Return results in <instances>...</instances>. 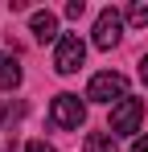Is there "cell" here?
Segmentation results:
<instances>
[{
    "mask_svg": "<svg viewBox=\"0 0 148 152\" xmlns=\"http://www.w3.org/2000/svg\"><path fill=\"white\" fill-rule=\"evenodd\" d=\"M127 21H132L136 29H144V25H148V4H144V0H136V4L127 8Z\"/></svg>",
    "mask_w": 148,
    "mask_h": 152,
    "instance_id": "cell-10",
    "label": "cell"
},
{
    "mask_svg": "<svg viewBox=\"0 0 148 152\" xmlns=\"http://www.w3.org/2000/svg\"><path fill=\"white\" fill-rule=\"evenodd\" d=\"M82 58H86V41H82L78 33H62V41H58V50H53V70H58V74H74V70L82 66Z\"/></svg>",
    "mask_w": 148,
    "mask_h": 152,
    "instance_id": "cell-3",
    "label": "cell"
},
{
    "mask_svg": "<svg viewBox=\"0 0 148 152\" xmlns=\"http://www.w3.org/2000/svg\"><path fill=\"white\" fill-rule=\"evenodd\" d=\"M17 86H21V66H17V58L0 53V91H17Z\"/></svg>",
    "mask_w": 148,
    "mask_h": 152,
    "instance_id": "cell-7",
    "label": "cell"
},
{
    "mask_svg": "<svg viewBox=\"0 0 148 152\" xmlns=\"http://www.w3.org/2000/svg\"><path fill=\"white\" fill-rule=\"evenodd\" d=\"M82 12H86V4H82V0H70V4H66V17H70V21H78Z\"/></svg>",
    "mask_w": 148,
    "mask_h": 152,
    "instance_id": "cell-11",
    "label": "cell"
},
{
    "mask_svg": "<svg viewBox=\"0 0 148 152\" xmlns=\"http://www.w3.org/2000/svg\"><path fill=\"white\" fill-rule=\"evenodd\" d=\"M140 78H144V86H148V53L140 58Z\"/></svg>",
    "mask_w": 148,
    "mask_h": 152,
    "instance_id": "cell-14",
    "label": "cell"
},
{
    "mask_svg": "<svg viewBox=\"0 0 148 152\" xmlns=\"http://www.w3.org/2000/svg\"><path fill=\"white\" fill-rule=\"evenodd\" d=\"M86 99H95V103H115V107H119V103L127 99V78L115 74V70H103V74L91 78Z\"/></svg>",
    "mask_w": 148,
    "mask_h": 152,
    "instance_id": "cell-1",
    "label": "cell"
},
{
    "mask_svg": "<svg viewBox=\"0 0 148 152\" xmlns=\"http://www.w3.org/2000/svg\"><path fill=\"white\" fill-rule=\"evenodd\" d=\"M123 37V17L115 12V8H103L95 17V45L99 50H115Z\"/></svg>",
    "mask_w": 148,
    "mask_h": 152,
    "instance_id": "cell-5",
    "label": "cell"
},
{
    "mask_svg": "<svg viewBox=\"0 0 148 152\" xmlns=\"http://www.w3.org/2000/svg\"><path fill=\"white\" fill-rule=\"evenodd\" d=\"M17 132H12V107H0V152H12Z\"/></svg>",
    "mask_w": 148,
    "mask_h": 152,
    "instance_id": "cell-8",
    "label": "cell"
},
{
    "mask_svg": "<svg viewBox=\"0 0 148 152\" xmlns=\"http://www.w3.org/2000/svg\"><path fill=\"white\" fill-rule=\"evenodd\" d=\"M140 119H144V99H123L111 111V132L115 136H136L140 132Z\"/></svg>",
    "mask_w": 148,
    "mask_h": 152,
    "instance_id": "cell-4",
    "label": "cell"
},
{
    "mask_svg": "<svg viewBox=\"0 0 148 152\" xmlns=\"http://www.w3.org/2000/svg\"><path fill=\"white\" fill-rule=\"evenodd\" d=\"M29 29H33L37 41H62V33H58V17H53L49 8H37V12L29 17Z\"/></svg>",
    "mask_w": 148,
    "mask_h": 152,
    "instance_id": "cell-6",
    "label": "cell"
},
{
    "mask_svg": "<svg viewBox=\"0 0 148 152\" xmlns=\"http://www.w3.org/2000/svg\"><path fill=\"white\" fill-rule=\"evenodd\" d=\"M132 152H148V136H140V140H132Z\"/></svg>",
    "mask_w": 148,
    "mask_h": 152,
    "instance_id": "cell-13",
    "label": "cell"
},
{
    "mask_svg": "<svg viewBox=\"0 0 148 152\" xmlns=\"http://www.w3.org/2000/svg\"><path fill=\"white\" fill-rule=\"evenodd\" d=\"M82 119H86V107H82L78 95H58V99H53V107H49V124H53V127H62V132H78Z\"/></svg>",
    "mask_w": 148,
    "mask_h": 152,
    "instance_id": "cell-2",
    "label": "cell"
},
{
    "mask_svg": "<svg viewBox=\"0 0 148 152\" xmlns=\"http://www.w3.org/2000/svg\"><path fill=\"white\" fill-rule=\"evenodd\" d=\"M82 152H119V148H115V140H111L107 132H91V136L82 140Z\"/></svg>",
    "mask_w": 148,
    "mask_h": 152,
    "instance_id": "cell-9",
    "label": "cell"
},
{
    "mask_svg": "<svg viewBox=\"0 0 148 152\" xmlns=\"http://www.w3.org/2000/svg\"><path fill=\"white\" fill-rule=\"evenodd\" d=\"M25 152H53V148H49L45 140H33V144H29V148H25Z\"/></svg>",
    "mask_w": 148,
    "mask_h": 152,
    "instance_id": "cell-12",
    "label": "cell"
}]
</instances>
